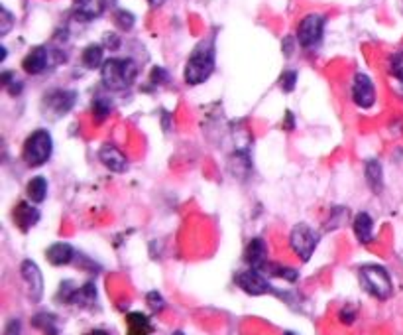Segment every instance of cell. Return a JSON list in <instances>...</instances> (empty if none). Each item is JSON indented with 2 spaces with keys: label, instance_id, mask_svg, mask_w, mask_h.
<instances>
[{
  "label": "cell",
  "instance_id": "6da1fadb",
  "mask_svg": "<svg viewBox=\"0 0 403 335\" xmlns=\"http://www.w3.org/2000/svg\"><path fill=\"white\" fill-rule=\"evenodd\" d=\"M101 77L112 91H125L138 77V65L130 58H110L101 67Z\"/></svg>",
  "mask_w": 403,
  "mask_h": 335
},
{
  "label": "cell",
  "instance_id": "7a4b0ae2",
  "mask_svg": "<svg viewBox=\"0 0 403 335\" xmlns=\"http://www.w3.org/2000/svg\"><path fill=\"white\" fill-rule=\"evenodd\" d=\"M215 69V44L213 40L201 42L193 49L185 65V81L189 85H199L211 77Z\"/></svg>",
  "mask_w": 403,
  "mask_h": 335
},
{
  "label": "cell",
  "instance_id": "3957f363",
  "mask_svg": "<svg viewBox=\"0 0 403 335\" xmlns=\"http://www.w3.org/2000/svg\"><path fill=\"white\" fill-rule=\"evenodd\" d=\"M360 284L370 296L378 298V300H388L393 294L389 272L378 264H366L360 269Z\"/></svg>",
  "mask_w": 403,
  "mask_h": 335
},
{
  "label": "cell",
  "instance_id": "277c9868",
  "mask_svg": "<svg viewBox=\"0 0 403 335\" xmlns=\"http://www.w3.org/2000/svg\"><path fill=\"white\" fill-rule=\"evenodd\" d=\"M51 150H53L51 134L44 128H38L24 144V160L28 162V166H42L49 160Z\"/></svg>",
  "mask_w": 403,
  "mask_h": 335
},
{
  "label": "cell",
  "instance_id": "5b68a950",
  "mask_svg": "<svg viewBox=\"0 0 403 335\" xmlns=\"http://www.w3.org/2000/svg\"><path fill=\"white\" fill-rule=\"evenodd\" d=\"M289 245H291V251L295 255L299 256L303 262H307L315 253L317 245H319V235L311 229L309 225H295L291 235H289Z\"/></svg>",
  "mask_w": 403,
  "mask_h": 335
},
{
  "label": "cell",
  "instance_id": "8992f818",
  "mask_svg": "<svg viewBox=\"0 0 403 335\" xmlns=\"http://www.w3.org/2000/svg\"><path fill=\"white\" fill-rule=\"evenodd\" d=\"M325 32V16L321 14H307L297 26V42L301 48H315Z\"/></svg>",
  "mask_w": 403,
  "mask_h": 335
},
{
  "label": "cell",
  "instance_id": "52a82bcc",
  "mask_svg": "<svg viewBox=\"0 0 403 335\" xmlns=\"http://www.w3.org/2000/svg\"><path fill=\"white\" fill-rule=\"evenodd\" d=\"M236 284L242 288L246 294L250 296H264V294H279L276 288L272 286L264 276L262 272L258 269H250V271L240 272L236 276Z\"/></svg>",
  "mask_w": 403,
  "mask_h": 335
},
{
  "label": "cell",
  "instance_id": "ba28073f",
  "mask_svg": "<svg viewBox=\"0 0 403 335\" xmlns=\"http://www.w3.org/2000/svg\"><path fill=\"white\" fill-rule=\"evenodd\" d=\"M20 272H22V278H24L26 286H28L31 302H40L42 294H44V276L38 269V264L31 262V260H24L22 266H20Z\"/></svg>",
  "mask_w": 403,
  "mask_h": 335
},
{
  "label": "cell",
  "instance_id": "9c48e42d",
  "mask_svg": "<svg viewBox=\"0 0 403 335\" xmlns=\"http://www.w3.org/2000/svg\"><path fill=\"white\" fill-rule=\"evenodd\" d=\"M352 99L360 109H370L376 101V89L372 79L364 73H356L352 81Z\"/></svg>",
  "mask_w": 403,
  "mask_h": 335
},
{
  "label": "cell",
  "instance_id": "30bf717a",
  "mask_svg": "<svg viewBox=\"0 0 403 335\" xmlns=\"http://www.w3.org/2000/svg\"><path fill=\"white\" fill-rule=\"evenodd\" d=\"M77 93L75 91H65V89H57L46 95V107L53 112L55 116H62L65 112H69L75 105Z\"/></svg>",
  "mask_w": 403,
  "mask_h": 335
},
{
  "label": "cell",
  "instance_id": "8fae6325",
  "mask_svg": "<svg viewBox=\"0 0 403 335\" xmlns=\"http://www.w3.org/2000/svg\"><path fill=\"white\" fill-rule=\"evenodd\" d=\"M99 158L105 164V168H109L110 172H116V174H122L126 168H128V162H126V156L112 144H105L99 152Z\"/></svg>",
  "mask_w": 403,
  "mask_h": 335
},
{
  "label": "cell",
  "instance_id": "7c38bea8",
  "mask_svg": "<svg viewBox=\"0 0 403 335\" xmlns=\"http://www.w3.org/2000/svg\"><path fill=\"white\" fill-rule=\"evenodd\" d=\"M110 2H112V0H77V4H75V14H77L81 20L89 22V20L103 16L105 10L109 8Z\"/></svg>",
  "mask_w": 403,
  "mask_h": 335
},
{
  "label": "cell",
  "instance_id": "4fadbf2b",
  "mask_svg": "<svg viewBox=\"0 0 403 335\" xmlns=\"http://www.w3.org/2000/svg\"><path fill=\"white\" fill-rule=\"evenodd\" d=\"M49 55H51V51L47 48H34L24 58V64L22 67L31 73V75H38V73H42V71H46L47 67H49Z\"/></svg>",
  "mask_w": 403,
  "mask_h": 335
},
{
  "label": "cell",
  "instance_id": "5bb4252c",
  "mask_svg": "<svg viewBox=\"0 0 403 335\" xmlns=\"http://www.w3.org/2000/svg\"><path fill=\"white\" fill-rule=\"evenodd\" d=\"M244 260L248 262L252 269L262 271L268 264V247H265L264 239H252L246 247L244 253Z\"/></svg>",
  "mask_w": 403,
  "mask_h": 335
},
{
  "label": "cell",
  "instance_id": "9a60e30c",
  "mask_svg": "<svg viewBox=\"0 0 403 335\" xmlns=\"http://www.w3.org/2000/svg\"><path fill=\"white\" fill-rule=\"evenodd\" d=\"M14 221L20 227V231L28 233L31 227L38 225V221H40V211L30 203H26V201H20L14 209Z\"/></svg>",
  "mask_w": 403,
  "mask_h": 335
},
{
  "label": "cell",
  "instance_id": "2e32d148",
  "mask_svg": "<svg viewBox=\"0 0 403 335\" xmlns=\"http://www.w3.org/2000/svg\"><path fill=\"white\" fill-rule=\"evenodd\" d=\"M46 258L53 266H65V264L73 262L75 249L69 243H53L46 251Z\"/></svg>",
  "mask_w": 403,
  "mask_h": 335
},
{
  "label": "cell",
  "instance_id": "e0dca14e",
  "mask_svg": "<svg viewBox=\"0 0 403 335\" xmlns=\"http://www.w3.org/2000/svg\"><path fill=\"white\" fill-rule=\"evenodd\" d=\"M126 325H128V334L126 335H152L154 327L148 316L140 314V312H132L126 316Z\"/></svg>",
  "mask_w": 403,
  "mask_h": 335
},
{
  "label": "cell",
  "instance_id": "ac0fdd59",
  "mask_svg": "<svg viewBox=\"0 0 403 335\" xmlns=\"http://www.w3.org/2000/svg\"><path fill=\"white\" fill-rule=\"evenodd\" d=\"M352 227H354V235H356V239L360 240V243H364V245L372 243L374 221L368 213H358L356 217H354V223H352Z\"/></svg>",
  "mask_w": 403,
  "mask_h": 335
},
{
  "label": "cell",
  "instance_id": "d6986e66",
  "mask_svg": "<svg viewBox=\"0 0 403 335\" xmlns=\"http://www.w3.org/2000/svg\"><path fill=\"white\" fill-rule=\"evenodd\" d=\"M31 325L36 330H40L44 335H60V323H57V318L53 314H47V312H40L31 318Z\"/></svg>",
  "mask_w": 403,
  "mask_h": 335
},
{
  "label": "cell",
  "instance_id": "ffe728a7",
  "mask_svg": "<svg viewBox=\"0 0 403 335\" xmlns=\"http://www.w3.org/2000/svg\"><path fill=\"white\" fill-rule=\"evenodd\" d=\"M96 302V288L93 282H87L81 288H75L73 296H71V303L79 306V308H91Z\"/></svg>",
  "mask_w": 403,
  "mask_h": 335
},
{
  "label": "cell",
  "instance_id": "44dd1931",
  "mask_svg": "<svg viewBox=\"0 0 403 335\" xmlns=\"http://www.w3.org/2000/svg\"><path fill=\"white\" fill-rule=\"evenodd\" d=\"M28 197L34 203H42L47 197V182L44 176L31 177V182L28 184Z\"/></svg>",
  "mask_w": 403,
  "mask_h": 335
},
{
  "label": "cell",
  "instance_id": "7402d4cb",
  "mask_svg": "<svg viewBox=\"0 0 403 335\" xmlns=\"http://www.w3.org/2000/svg\"><path fill=\"white\" fill-rule=\"evenodd\" d=\"M103 55H105L103 46H99V44H91L89 48H85L81 60H83V65H85V67H89V69H96V67H101V65L105 64V62H103Z\"/></svg>",
  "mask_w": 403,
  "mask_h": 335
},
{
  "label": "cell",
  "instance_id": "603a6c76",
  "mask_svg": "<svg viewBox=\"0 0 403 335\" xmlns=\"http://www.w3.org/2000/svg\"><path fill=\"white\" fill-rule=\"evenodd\" d=\"M366 179L374 192L382 190V166L376 160H368V164H366Z\"/></svg>",
  "mask_w": 403,
  "mask_h": 335
},
{
  "label": "cell",
  "instance_id": "cb8c5ba5",
  "mask_svg": "<svg viewBox=\"0 0 403 335\" xmlns=\"http://www.w3.org/2000/svg\"><path fill=\"white\" fill-rule=\"evenodd\" d=\"M262 271H268L272 276H278V278H285L287 282H295L299 278V272L295 269H289V266H279V264H265Z\"/></svg>",
  "mask_w": 403,
  "mask_h": 335
},
{
  "label": "cell",
  "instance_id": "d4e9b609",
  "mask_svg": "<svg viewBox=\"0 0 403 335\" xmlns=\"http://www.w3.org/2000/svg\"><path fill=\"white\" fill-rule=\"evenodd\" d=\"M110 109H112V105H110V101L107 97H96L93 101V112L96 114L99 121H103L105 116H109Z\"/></svg>",
  "mask_w": 403,
  "mask_h": 335
},
{
  "label": "cell",
  "instance_id": "484cf974",
  "mask_svg": "<svg viewBox=\"0 0 403 335\" xmlns=\"http://www.w3.org/2000/svg\"><path fill=\"white\" fill-rule=\"evenodd\" d=\"M389 71L395 79L403 81V49L395 51L391 58H389Z\"/></svg>",
  "mask_w": 403,
  "mask_h": 335
},
{
  "label": "cell",
  "instance_id": "4316f807",
  "mask_svg": "<svg viewBox=\"0 0 403 335\" xmlns=\"http://www.w3.org/2000/svg\"><path fill=\"white\" fill-rule=\"evenodd\" d=\"M146 302L150 306V310L155 312V314L164 312V308H166V302H164L161 294H157V292H150V294L146 296Z\"/></svg>",
  "mask_w": 403,
  "mask_h": 335
},
{
  "label": "cell",
  "instance_id": "83f0119b",
  "mask_svg": "<svg viewBox=\"0 0 403 335\" xmlns=\"http://www.w3.org/2000/svg\"><path fill=\"white\" fill-rule=\"evenodd\" d=\"M114 20H116V26H120L122 30H130L134 26V14L126 12V10H118Z\"/></svg>",
  "mask_w": 403,
  "mask_h": 335
},
{
  "label": "cell",
  "instance_id": "f1b7e54d",
  "mask_svg": "<svg viewBox=\"0 0 403 335\" xmlns=\"http://www.w3.org/2000/svg\"><path fill=\"white\" fill-rule=\"evenodd\" d=\"M295 83H297V73L295 71H283V75H281V79H279V85H281V89L283 91H294L295 89Z\"/></svg>",
  "mask_w": 403,
  "mask_h": 335
},
{
  "label": "cell",
  "instance_id": "f546056e",
  "mask_svg": "<svg viewBox=\"0 0 403 335\" xmlns=\"http://www.w3.org/2000/svg\"><path fill=\"white\" fill-rule=\"evenodd\" d=\"M0 18H2V22H0V34L6 36V34L10 32L12 24H14V16H12L6 8H2V10H0Z\"/></svg>",
  "mask_w": 403,
  "mask_h": 335
},
{
  "label": "cell",
  "instance_id": "4dcf8cb0",
  "mask_svg": "<svg viewBox=\"0 0 403 335\" xmlns=\"http://www.w3.org/2000/svg\"><path fill=\"white\" fill-rule=\"evenodd\" d=\"M22 332V323H20V319H10L8 321V325H6V332L4 335H20Z\"/></svg>",
  "mask_w": 403,
  "mask_h": 335
},
{
  "label": "cell",
  "instance_id": "1f68e13d",
  "mask_svg": "<svg viewBox=\"0 0 403 335\" xmlns=\"http://www.w3.org/2000/svg\"><path fill=\"white\" fill-rule=\"evenodd\" d=\"M356 318V314H354V310H350V308H346V310H342L341 312V321L344 323H352Z\"/></svg>",
  "mask_w": 403,
  "mask_h": 335
},
{
  "label": "cell",
  "instance_id": "d6a6232c",
  "mask_svg": "<svg viewBox=\"0 0 403 335\" xmlns=\"http://www.w3.org/2000/svg\"><path fill=\"white\" fill-rule=\"evenodd\" d=\"M85 335H109V332H105V330H91V332H87Z\"/></svg>",
  "mask_w": 403,
  "mask_h": 335
},
{
  "label": "cell",
  "instance_id": "836d02e7",
  "mask_svg": "<svg viewBox=\"0 0 403 335\" xmlns=\"http://www.w3.org/2000/svg\"><path fill=\"white\" fill-rule=\"evenodd\" d=\"M148 2H150L152 6H161V4H164V0H148Z\"/></svg>",
  "mask_w": 403,
  "mask_h": 335
},
{
  "label": "cell",
  "instance_id": "e575fe53",
  "mask_svg": "<svg viewBox=\"0 0 403 335\" xmlns=\"http://www.w3.org/2000/svg\"><path fill=\"white\" fill-rule=\"evenodd\" d=\"M285 335H297V334H294V332H287V334Z\"/></svg>",
  "mask_w": 403,
  "mask_h": 335
}]
</instances>
